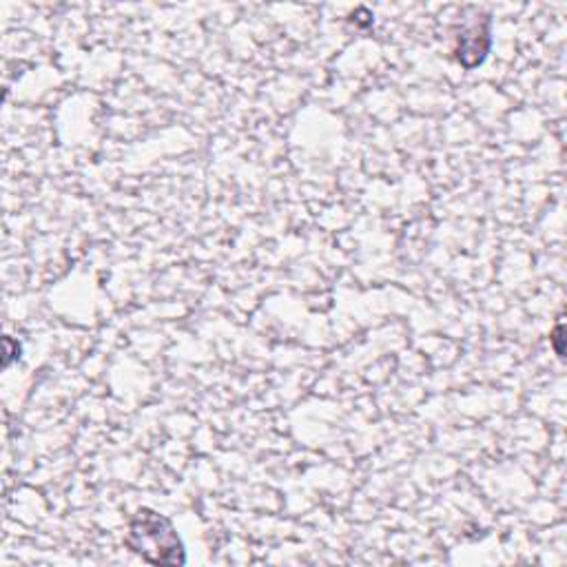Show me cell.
I'll use <instances>...</instances> for the list:
<instances>
[{"mask_svg": "<svg viewBox=\"0 0 567 567\" xmlns=\"http://www.w3.org/2000/svg\"><path fill=\"white\" fill-rule=\"evenodd\" d=\"M126 547L154 565H184L186 554L173 523L156 510L142 508L129 521Z\"/></svg>", "mask_w": 567, "mask_h": 567, "instance_id": "cell-1", "label": "cell"}, {"mask_svg": "<svg viewBox=\"0 0 567 567\" xmlns=\"http://www.w3.org/2000/svg\"><path fill=\"white\" fill-rule=\"evenodd\" d=\"M455 40V53L459 64L466 69L479 67L490 51V16L479 19L476 14L470 23L457 29Z\"/></svg>", "mask_w": 567, "mask_h": 567, "instance_id": "cell-2", "label": "cell"}, {"mask_svg": "<svg viewBox=\"0 0 567 567\" xmlns=\"http://www.w3.org/2000/svg\"><path fill=\"white\" fill-rule=\"evenodd\" d=\"M560 335H563V324L558 322L556 324V328H554V333H552V341H554V350H556V354L558 358H563V348L558 346V341H560Z\"/></svg>", "mask_w": 567, "mask_h": 567, "instance_id": "cell-3", "label": "cell"}]
</instances>
